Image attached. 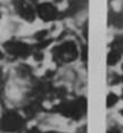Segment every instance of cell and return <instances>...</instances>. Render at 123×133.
Returning a JSON list of instances; mask_svg holds the SVG:
<instances>
[{"mask_svg": "<svg viewBox=\"0 0 123 133\" xmlns=\"http://www.w3.org/2000/svg\"><path fill=\"white\" fill-rule=\"evenodd\" d=\"M51 56L54 63L59 65H66L73 63L80 56V50L73 41H64L52 48Z\"/></svg>", "mask_w": 123, "mask_h": 133, "instance_id": "obj_1", "label": "cell"}, {"mask_svg": "<svg viewBox=\"0 0 123 133\" xmlns=\"http://www.w3.org/2000/svg\"><path fill=\"white\" fill-rule=\"evenodd\" d=\"M25 127V119L15 110H7L0 116V130L4 133H19Z\"/></svg>", "mask_w": 123, "mask_h": 133, "instance_id": "obj_2", "label": "cell"}, {"mask_svg": "<svg viewBox=\"0 0 123 133\" xmlns=\"http://www.w3.org/2000/svg\"><path fill=\"white\" fill-rule=\"evenodd\" d=\"M55 111L64 117L80 119L87 111V101L84 98H77L73 101L63 102L55 107Z\"/></svg>", "mask_w": 123, "mask_h": 133, "instance_id": "obj_3", "label": "cell"}, {"mask_svg": "<svg viewBox=\"0 0 123 133\" xmlns=\"http://www.w3.org/2000/svg\"><path fill=\"white\" fill-rule=\"evenodd\" d=\"M3 50L5 54L16 59H25L33 54V47L28 44L26 42L19 41V39H9L4 42Z\"/></svg>", "mask_w": 123, "mask_h": 133, "instance_id": "obj_4", "label": "cell"}, {"mask_svg": "<svg viewBox=\"0 0 123 133\" xmlns=\"http://www.w3.org/2000/svg\"><path fill=\"white\" fill-rule=\"evenodd\" d=\"M16 13L26 22H33L37 18L35 5L32 0H13Z\"/></svg>", "mask_w": 123, "mask_h": 133, "instance_id": "obj_5", "label": "cell"}, {"mask_svg": "<svg viewBox=\"0 0 123 133\" xmlns=\"http://www.w3.org/2000/svg\"><path fill=\"white\" fill-rule=\"evenodd\" d=\"M35 11L37 18H41L43 22H52L60 16L58 7L52 3H39L35 5Z\"/></svg>", "mask_w": 123, "mask_h": 133, "instance_id": "obj_6", "label": "cell"}, {"mask_svg": "<svg viewBox=\"0 0 123 133\" xmlns=\"http://www.w3.org/2000/svg\"><path fill=\"white\" fill-rule=\"evenodd\" d=\"M119 59H120V52H119L118 50H115V48H113V50L109 52V55H107V63H109V65L116 64V63L119 61Z\"/></svg>", "mask_w": 123, "mask_h": 133, "instance_id": "obj_7", "label": "cell"}, {"mask_svg": "<svg viewBox=\"0 0 123 133\" xmlns=\"http://www.w3.org/2000/svg\"><path fill=\"white\" fill-rule=\"evenodd\" d=\"M116 102H118V97H116L114 93H110V94L107 95V101H106L107 107H111V106L116 104Z\"/></svg>", "mask_w": 123, "mask_h": 133, "instance_id": "obj_8", "label": "cell"}, {"mask_svg": "<svg viewBox=\"0 0 123 133\" xmlns=\"http://www.w3.org/2000/svg\"><path fill=\"white\" fill-rule=\"evenodd\" d=\"M3 56H4V52H3L2 50H0V59H3Z\"/></svg>", "mask_w": 123, "mask_h": 133, "instance_id": "obj_9", "label": "cell"}, {"mask_svg": "<svg viewBox=\"0 0 123 133\" xmlns=\"http://www.w3.org/2000/svg\"><path fill=\"white\" fill-rule=\"evenodd\" d=\"M47 133H59V132H47Z\"/></svg>", "mask_w": 123, "mask_h": 133, "instance_id": "obj_10", "label": "cell"}, {"mask_svg": "<svg viewBox=\"0 0 123 133\" xmlns=\"http://www.w3.org/2000/svg\"><path fill=\"white\" fill-rule=\"evenodd\" d=\"M0 77H2V69H0Z\"/></svg>", "mask_w": 123, "mask_h": 133, "instance_id": "obj_11", "label": "cell"}, {"mask_svg": "<svg viewBox=\"0 0 123 133\" xmlns=\"http://www.w3.org/2000/svg\"><path fill=\"white\" fill-rule=\"evenodd\" d=\"M122 114H123V111H122Z\"/></svg>", "mask_w": 123, "mask_h": 133, "instance_id": "obj_12", "label": "cell"}]
</instances>
